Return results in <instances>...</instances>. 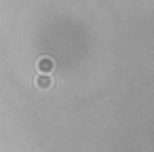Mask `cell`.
Here are the masks:
<instances>
[{"label":"cell","instance_id":"cell-2","mask_svg":"<svg viewBox=\"0 0 154 152\" xmlns=\"http://www.w3.org/2000/svg\"><path fill=\"white\" fill-rule=\"evenodd\" d=\"M34 85H36L38 89H42V91H49V89L55 87V80H53L49 74H38L36 80H34Z\"/></svg>","mask_w":154,"mask_h":152},{"label":"cell","instance_id":"cell-1","mask_svg":"<svg viewBox=\"0 0 154 152\" xmlns=\"http://www.w3.org/2000/svg\"><path fill=\"white\" fill-rule=\"evenodd\" d=\"M36 68H38V72H40V74H51V72L55 70V59H53V57H49V55H42V57H38Z\"/></svg>","mask_w":154,"mask_h":152}]
</instances>
